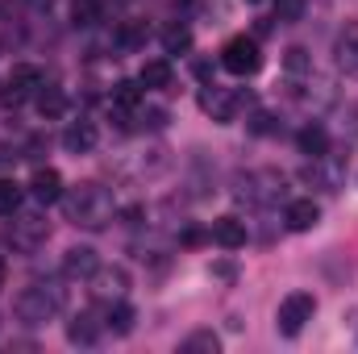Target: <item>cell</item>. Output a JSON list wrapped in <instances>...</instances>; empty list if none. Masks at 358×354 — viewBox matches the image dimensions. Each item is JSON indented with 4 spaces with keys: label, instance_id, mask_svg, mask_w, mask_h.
Returning <instances> with one entry per match:
<instances>
[{
    "label": "cell",
    "instance_id": "29",
    "mask_svg": "<svg viewBox=\"0 0 358 354\" xmlns=\"http://www.w3.org/2000/svg\"><path fill=\"white\" fill-rule=\"evenodd\" d=\"M275 129H279V125H275L271 113H255V117H250V134H275Z\"/></svg>",
    "mask_w": 358,
    "mask_h": 354
},
{
    "label": "cell",
    "instance_id": "33",
    "mask_svg": "<svg viewBox=\"0 0 358 354\" xmlns=\"http://www.w3.org/2000/svg\"><path fill=\"white\" fill-rule=\"evenodd\" d=\"M250 4H259V0H250Z\"/></svg>",
    "mask_w": 358,
    "mask_h": 354
},
{
    "label": "cell",
    "instance_id": "9",
    "mask_svg": "<svg viewBox=\"0 0 358 354\" xmlns=\"http://www.w3.org/2000/svg\"><path fill=\"white\" fill-rule=\"evenodd\" d=\"M96 142H100L96 121H71L63 129V150L67 155H88V150H96Z\"/></svg>",
    "mask_w": 358,
    "mask_h": 354
},
{
    "label": "cell",
    "instance_id": "25",
    "mask_svg": "<svg viewBox=\"0 0 358 354\" xmlns=\"http://www.w3.org/2000/svg\"><path fill=\"white\" fill-rule=\"evenodd\" d=\"M71 21H76L80 29H92V25L100 21V4H96V0H76V4H71Z\"/></svg>",
    "mask_w": 358,
    "mask_h": 354
},
{
    "label": "cell",
    "instance_id": "23",
    "mask_svg": "<svg viewBox=\"0 0 358 354\" xmlns=\"http://www.w3.org/2000/svg\"><path fill=\"white\" fill-rule=\"evenodd\" d=\"M108 330H113V334H129V330H134V309H129L125 300L108 304Z\"/></svg>",
    "mask_w": 358,
    "mask_h": 354
},
{
    "label": "cell",
    "instance_id": "32",
    "mask_svg": "<svg viewBox=\"0 0 358 354\" xmlns=\"http://www.w3.org/2000/svg\"><path fill=\"white\" fill-rule=\"evenodd\" d=\"M29 4H34V8H46V4H50V0H29Z\"/></svg>",
    "mask_w": 358,
    "mask_h": 354
},
{
    "label": "cell",
    "instance_id": "7",
    "mask_svg": "<svg viewBox=\"0 0 358 354\" xmlns=\"http://www.w3.org/2000/svg\"><path fill=\"white\" fill-rule=\"evenodd\" d=\"M46 84V76L34 63H21L8 71V88H4V104H21L25 96H38V88Z\"/></svg>",
    "mask_w": 358,
    "mask_h": 354
},
{
    "label": "cell",
    "instance_id": "26",
    "mask_svg": "<svg viewBox=\"0 0 358 354\" xmlns=\"http://www.w3.org/2000/svg\"><path fill=\"white\" fill-rule=\"evenodd\" d=\"M142 42H146V25L129 21V25H121V29H117V46H121V50H138Z\"/></svg>",
    "mask_w": 358,
    "mask_h": 354
},
{
    "label": "cell",
    "instance_id": "10",
    "mask_svg": "<svg viewBox=\"0 0 358 354\" xmlns=\"http://www.w3.org/2000/svg\"><path fill=\"white\" fill-rule=\"evenodd\" d=\"M96 271H100V255L92 246H71L63 255V275L67 279H92Z\"/></svg>",
    "mask_w": 358,
    "mask_h": 354
},
{
    "label": "cell",
    "instance_id": "30",
    "mask_svg": "<svg viewBox=\"0 0 358 354\" xmlns=\"http://www.w3.org/2000/svg\"><path fill=\"white\" fill-rule=\"evenodd\" d=\"M213 275H221V279H234V263H217V267H213Z\"/></svg>",
    "mask_w": 358,
    "mask_h": 354
},
{
    "label": "cell",
    "instance_id": "19",
    "mask_svg": "<svg viewBox=\"0 0 358 354\" xmlns=\"http://www.w3.org/2000/svg\"><path fill=\"white\" fill-rule=\"evenodd\" d=\"M183 354H217L221 351V338L213 334V330H196V334H187L183 338V346H179Z\"/></svg>",
    "mask_w": 358,
    "mask_h": 354
},
{
    "label": "cell",
    "instance_id": "20",
    "mask_svg": "<svg viewBox=\"0 0 358 354\" xmlns=\"http://www.w3.org/2000/svg\"><path fill=\"white\" fill-rule=\"evenodd\" d=\"M163 50L167 55H187L192 50V29L187 25H167L163 29Z\"/></svg>",
    "mask_w": 358,
    "mask_h": 354
},
{
    "label": "cell",
    "instance_id": "6",
    "mask_svg": "<svg viewBox=\"0 0 358 354\" xmlns=\"http://www.w3.org/2000/svg\"><path fill=\"white\" fill-rule=\"evenodd\" d=\"M200 108H204V117H213L217 125H229V121L238 117V108H242V96L234 88H221V84H204V88H200Z\"/></svg>",
    "mask_w": 358,
    "mask_h": 354
},
{
    "label": "cell",
    "instance_id": "16",
    "mask_svg": "<svg viewBox=\"0 0 358 354\" xmlns=\"http://www.w3.org/2000/svg\"><path fill=\"white\" fill-rule=\"evenodd\" d=\"M125 288H129V275H125L121 267H113V271H96V296H100V300H121Z\"/></svg>",
    "mask_w": 358,
    "mask_h": 354
},
{
    "label": "cell",
    "instance_id": "15",
    "mask_svg": "<svg viewBox=\"0 0 358 354\" xmlns=\"http://www.w3.org/2000/svg\"><path fill=\"white\" fill-rule=\"evenodd\" d=\"M171 80H176V71H171L167 59H150V63L142 67V76H138V84H142L146 92H167Z\"/></svg>",
    "mask_w": 358,
    "mask_h": 354
},
{
    "label": "cell",
    "instance_id": "3",
    "mask_svg": "<svg viewBox=\"0 0 358 354\" xmlns=\"http://www.w3.org/2000/svg\"><path fill=\"white\" fill-rule=\"evenodd\" d=\"M46 238H50V225L38 213H21L4 225V246H13L17 255H34Z\"/></svg>",
    "mask_w": 358,
    "mask_h": 354
},
{
    "label": "cell",
    "instance_id": "12",
    "mask_svg": "<svg viewBox=\"0 0 358 354\" xmlns=\"http://www.w3.org/2000/svg\"><path fill=\"white\" fill-rule=\"evenodd\" d=\"M283 221H287V229H292V234H308V229H317L321 208H317L313 200H292V204L283 208Z\"/></svg>",
    "mask_w": 358,
    "mask_h": 354
},
{
    "label": "cell",
    "instance_id": "18",
    "mask_svg": "<svg viewBox=\"0 0 358 354\" xmlns=\"http://www.w3.org/2000/svg\"><path fill=\"white\" fill-rule=\"evenodd\" d=\"M142 104V84L138 80H121L117 88H113V108L117 113H134Z\"/></svg>",
    "mask_w": 358,
    "mask_h": 354
},
{
    "label": "cell",
    "instance_id": "8",
    "mask_svg": "<svg viewBox=\"0 0 358 354\" xmlns=\"http://www.w3.org/2000/svg\"><path fill=\"white\" fill-rule=\"evenodd\" d=\"M242 196H250L259 204H271V200L283 196V176L279 171H250V176L242 179Z\"/></svg>",
    "mask_w": 358,
    "mask_h": 354
},
{
    "label": "cell",
    "instance_id": "22",
    "mask_svg": "<svg viewBox=\"0 0 358 354\" xmlns=\"http://www.w3.org/2000/svg\"><path fill=\"white\" fill-rule=\"evenodd\" d=\"M96 334H100V325L92 321L88 313H84V317H76V321L67 325V338H71L76 346H92V342H96Z\"/></svg>",
    "mask_w": 358,
    "mask_h": 354
},
{
    "label": "cell",
    "instance_id": "31",
    "mask_svg": "<svg viewBox=\"0 0 358 354\" xmlns=\"http://www.w3.org/2000/svg\"><path fill=\"white\" fill-rule=\"evenodd\" d=\"M4 275H8V267H4V259H0V288H4Z\"/></svg>",
    "mask_w": 358,
    "mask_h": 354
},
{
    "label": "cell",
    "instance_id": "17",
    "mask_svg": "<svg viewBox=\"0 0 358 354\" xmlns=\"http://www.w3.org/2000/svg\"><path fill=\"white\" fill-rule=\"evenodd\" d=\"M296 142H300V150H304L308 159H325V155H329V134H325V125H304Z\"/></svg>",
    "mask_w": 358,
    "mask_h": 354
},
{
    "label": "cell",
    "instance_id": "24",
    "mask_svg": "<svg viewBox=\"0 0 358 354\" xmlns=\"http://www.w3.org/2000/svg\"><path fill=\"white\" fill-rule=\"evenodd\" d=\"M283 67H287L292 76H313V55H308L304 46H292V50L283 55Z\"/></svg>",
    "mask_w": 358,
    "mask_h": 354
},
{
    "label": "cell",
    "instance_id": "14",
    "mask_svg": "<svg viewBox=\"0 0 358 354\" xmlns=\"http://www.w3.org/2000/svg\"><path fill=\"white\" fill-rule=\"evenodd\" d=\"M334 55H338V67H342L350 80H358V25H346V29L338 34Z\"/></svg>",
    "mask_w": 358,
    "mask_h": 354
},
{
    "label": "cell",
    "instance_id": "4",
    "mask_svg": "<svg viewBox=\"0 0 358 354\" xmlns=\"http://www.w3.org/2000/svg\"><path fill=\"white\" fill-rule=\"evenodd\" d=\"M313 313H317V296H313V292H287V296L279 300L275 330H279L283 338H296V334L313 321Z\"/></svg>",
    "mask_w": 358,
    "mask_h": 354
},
{
    "label": "cell",
    "instance_id": "21",
    "mask_svg": "<svg viewBox=\"0 0 358 354\" xmlns=\"http://www.w3.org/2000/svg\"><path fill=\"white\" fill-rule=\"evenodd\" d=\"M63 108H67V96L59 88H46V84L38 88V113L42 117H63Z\"/></svg>",
    "mask_w": 358,
    "mask_h": 354
},
{
    "label": "cell",
    "instance_id": "28",
    "mask_svg": "<svg viewBox=\"0 0 358 354\" xmlns=\"http://www.w3.org/2000/svg\"><path fill=\"white\" fill-rule=\"evenodd\" d=\"M300 17H304V0H275V21L292 25V21H300Z\"/></svg>",
    "mask_w": 358,
    "mask_h": 354
},
{
    "label": "cell",
    "instance_id": "11",
    "mask_svg": "<svg viewBox=\"0 0 358 354\" xmlns=\"http://www.w3.org/2000/svg\"><path fill=\"white\" fill-rule=\"evenodd\" d=\"M29 192H34L38 204H59L63 200V176L55 167H38L34 179H29Z\"/></svg>",
    "mask_w": 358,
    "mask_h": 354
},
{
    "label": "cell",
    "instance_id": "2",
    "mask_svg": "<svg viewBox=\"0 0 358 354\" xmlns=\"http://www.w3.org/2000/svg\"><path fill=\"white\" fill-rule=\"evenodd\" d=\"M63 304H67V292H63L59 283H29V288H21L17 300H13V309H17V317H21L25 325H46L50 317L63 313Z\"/></svg>",
    "mask_w": 358,
    "mask_h": 354
},
{
    "label": "cell",
    "instance_id": "5",
    "mask_svg": "<svg viewBox=\"0 0 358 354\" xmlns=\"http://www.w3.org/2000/svg\"><path fill=\"white\" fill-rule=\"evenodd\" d=\"M221 67L229 71V76H259L263 71V50H259V42L255 38H246V34H238V38H229L225 42V50H221Z\"/></svg>",
    "mask_w": 358,
    "mask_h": 354
},
{
    "label": "cell",
    "instance_id": "27",
    "mask_svg": "<svg viewBox=\"0 0 358 354\" xmlns=\"http://www.w3.org/2000/svg\"><path fill=\"white\" fill-rule=\"evenodd\" d=\"M21 208V187L13 179H0V217H13Z\"/></svg>",
    "mask_w": 358,
    "mask_h": 354
},
{
    "label": "cell",
    "instance_id": "13",
    "mask_svg": "<svg viewBox=\"0 0 358 354\" xmlns=\"http://www.w3.org/2000/svg\"><path fill=\"white\" fill-rule=\"evenodd\" d=\"M213 242L225 250H242L246 246V221L242 217H217L213 221Z\"/></svg>",
    "mask_w": 358,
    "mask_h": 354
},
{
    "label": "cell",
    "instance_id": "1",
    "mask_svg": "<svg viewBox=\"0 0 358 354\" xmlns=\"http://www.w3.org/2000/svg\"><path fill=\"white\" fill-rule=\"evenodd\" d=\"M63 208H67V221L80 229H104L117 217V200L100 183H80V187L63 192Z\"/></svg>",
    "mask_w": 358,
    "mask_h": 354
}]
</instances>
